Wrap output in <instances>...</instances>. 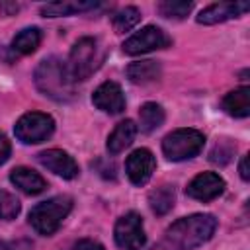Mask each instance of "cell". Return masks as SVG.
Masks as SVG:
<instances>
[{
	"label": "cell",
	"mask_w": 250,
	"mask_h": 250,
	"mask_svg": "<svg viewBox=\"0 0 250 250\" xmlns=\"http://www.w3.org/2000/svg\"><path fill=\"white\" fill-rule=\"evenodd\" d=\"M217 229V219L213 215H189L178 219L164 234V238L152 250H193L207 242Z\"/></svg>",
	"instance_id": "cell-1"
},
{
	"label": "cell",
	"mask_w": 250,
	"mask_h": 250,
	"mask_svg": "<svg viewBox=\"0 0 250 250\" xmlns=\"http://www.w3.org/2000/svg\"><path fill=\"white\" fill-rule=\"evenodd\" d=\"M33 78H35L37 90L55 102H68L74 98V86H72L68 68L57 57L43 59L37 64Z\"/></svg>",
	"instance_id": "cell-2"
},
{
	"label": "cell",
	"mask_w": 250,
	"mask_h": 250,
	"mask_svg": "<svg viewBox=\"0 0 250 250\" xmlns=\"http://www.w3.org/2000/svg\"><path fill=\"white\" fill-rule=\"evenodd\" d=\"M70 209H72V197H68V195H55V197H51L47 201L37 203L29 211V223H31V227L39 234L51 236L53 232H57L61 223L70 213Z\"/></svg>",
	"instance_id": "cell-3"
},
{
	"label": "cell",
	"mask_w": 250,
	"mask_h": 250,
	"mask_svg": "<svg viewBox=\"0 0 250 250\" xmlns=\"http://www.w3.org/2000/svg\"><path fill=\"white\" fill-rule=\"evenodd\" d=\"M100 62H102V53H100L98 39L82 37L74 43L66 68H68L72 82L74 80H86L94 74V70L100 66Z\"/></svg>",
	"instance_id": "cell-4"
},
{
	"label": "cell",
	"mask_w": 250,
	"mask_h": 250,
	"mask_svg": "<svg viewBox=\"0 0 250 250\" xmlns=\"http://www.w3.org/2000/svg\"><path fill=\"white\" fill-rule=\"evenodd\" d=\"M205 137L197 129H176L162 141V152L168 160L180 162L197 156L203 150Z\"/></svg>",
	"instance_id": "cell-5"
},
{
	"label": "cell",
	"mask_w": 250,
	"mask_h": 250,
	"mask_svg": "<svg viewBox=\"0 0 250 250\" xmlns=\"http://www.w3.org/2000/svg\"><path fill=\"white\" fill-rule=\"evenodd\" d=\"M55 131V121L51 115L41 111H29L23 113L14 127L16 137L25 145H35L47 141Z\"/></svg>",
	"instance_id": "cell-6"
},
{
	"label": "cell",
	"mask_w": 250,
	"mask_h": 250,
	"mask_svg": "<svg viewBox=\"0 0 250 250\" xmlns=\"http://www.w3.org/2000/svg\"><path fill=\"white\" fill-rule=\"evenodd\" d=\"M113 238L121 250H141L146 242L143 217L135 211H129L119 217L113 229Z\"/></svg>",
	"instance_id": "cell-7"
},
{
	"label": "cell",
	"mask_w": 250,
	"mask_h": 250,
	"mask_svg": "<svg viewBox=\"0 0 250 250\" xmlns=\"http://www.w3.org/2000/svg\"><path fill=\"white\" fill-rule=\"evenodd\" d=\"M170 43H172V39L166 35V31H162L156 25H146L123 43V51L127 55L135 57V55L156 51V49H166Z\"/></svg>",
	"instance_id": "cell-8"
},
{
	"label": "cell",
	"mask_w": 250,
	"mask_h": 250,
	"mask_svg": "<svg viewBox=\"0 0 250 250\" xmlns=\"http://www.w3.org/2000/svg\"><path fill=\"white\" fill-rule=\"evenodd\" d=\"M154 168H156V160H154V154L148 148H137L125 160L127 178L135 186H145L152 178Z\"/></svg>",
	"instance_id": "cell-9"
},
{
	"label": "cell",
	"mask_w": 250,
	"mask_h": 250,
	"mask_svg": "<svg viewBox=\"0 0 250 250\" xmlns=\"http://www.w3.org/2000/svg\"><path fill=\"white\" fill-rule=\"evenodd\" d=\"M37 162H39L41 166H45L47 170H51L53 174L64 178V180H72V178H76L78 172H80L76 160H74L68 152H64V150H61V148H47V150H41V152L37 154Z\"/></svg>",
	"instance_id": "cell-10"
},
{
	"label": "cell",
	"mask_w": 250,
	"mask_h": 250,
	"mask_svg": "<svg viewBox=\"0 0 250 250\" xmlns=\"http://www.w3.org/2000/svg\"><path fill=\"white\" fill-rule=\"evenodd\" d=\"M225 189V180L215 172H201L197 174L186 188V193L197 201H211L219 197Z\"/></svg>",
	"instance_id": "cell-11"
},
{
	"label": "cell",
	"mask_w": 250,
	"mask_h": 250,
	"mask_svg": "<svg viewBox=\"0 0 250 250\" xmlns=\"http://www.w3.org/2000/svg\"><path fill=\"white\" fill-rule=\"evenodd\" d=\"M92 104L105 113H111V115L121 113L125 109V96L121 86L113 80L100 84L92 94Z\"/></svg>",
	"instance_id": "cell-12"
},
{
	"label": "cell",
	"mask_w": 250,
	"mask_h": 250,
	"mask_svg": "<svg viewBox=\"0 0 250 250\" xmlns=\"http://www.w3.org/2000/svg\"><path fill=\"white\" fill-rule=\"evenodd\" d=\"M248 10H250L248 2H217V4H211L205 10H201L195 20H197V23L213 25V23H223L227 20L238 18Z\"/></svg>",
	"instance_id": "cell-13"
},
{
	"label": "cell",
	"mask_w": 250,
	"mask_h": 250,
	"mask_svg": "<svg viewBox=\"0 0 250 250\" xmlns=\"http://www.w3.org/2000/svg\"><path fill=\"white\" fill-rule=\"evenodd\" d=\"M10 182L18 189H21L23 193H27V195H37V193H41L47 188V182L37 172H33L31 168H25V166L14 168L10 172Z\"/></svg>",
	"instance_id": "cell-14"
},
{
	"label": "cell",
	"mask_w": 250,
	"mask_h": 250,
	"mask_svg": "<svg viewBox=\"0 0 250 250\" xmlns=\"http://www.w3.org/2000/svg\"><path fill=\"white\" fill-rule=\"evenodd\" d=\"M135 135H137V125L133 119H125V121H119L115 125V129L111 131V135L107 137V152L109 154H119L123 152L133 141H135Z\"/></svg>",
	"instance_id": "cell-15"
},
{
	"label": "cell",
	"mask_w": 250,
	"mask_h": 250,
	"mask_svg": "<svg viewBox=\"0 0 250 250\" xmlns=\"http://www.w3.org/2000/svg\"><path fill=\"white\" fill-rule=\"evenodd\" d=\"M221 105L230 117H248L250 115V88L240 86V88L229 92L223 98Z\"/></svg>",
	"instance_id": "cell-16"
},
{
	"label": "cell",
	"mask_w": 250,
	"mask_h": 250,
	"mask_svg": "<svg viewBox=\"0 0 250 250\" xmlns=\"http://www.w3.org/2000/svg\"><path fill=\"white\" fill-rule=\"evenodd\" d=\"M160 76V62L156 61H139L127 66V78L133 84H148Z\"/></svg>",
	"instance_id": "cell-17"
},
{
	"label": "cell",
	"mask_w": 250,
	"mask_h": 250,
	"mask_svg": "<svg viewBox=\"0 0 250 250\" xmlns=\"http://www.w3.org/2000/svg\"><path fill=\"white\" fill-rule=\"evenodd\" d=\"M98 2H53V4H45L41 8V14L45 18H59V16H72V14H80L86 10L96 8Z\"/></svg>",
	"instance_id": "cell-18"
},
{
	"label": "cell",
	"mask_w": 250,
	"mask_h": 250,
	"mask_svg": "<svg viewBox=\"0 0 250 250\" xmlns=\"http://www.w3.org/2000/svg\"><path fill=\"white\" fill-rule=\"evenodd\" d=\"M139 121H141V131L143 133H152L164 123V109L156 102H146L139 109Z\"/></svg>",
	"instance_id": "cell-19"
},
{
	"label": "cell",
	"mask_w": 250,
	"mask_h": 250,
	"mask_svg": "<svg viewBox=\"0 0 250 250\" xmlns=\"http://www.w3.org/2000/svg\"><path fill=\"white\" fill-rule=\"evenodd\" d=\"M41 43V31L37 27H25L12 39V51L18 55H31Z\"/></svg>",
	"instance_id": "cell-20"
},
{
	"label": "cell",
	"mask_w": 250,
	"mask_h": 250,
	"mask_svg": "<svg viewBox=\"0 0 250 250\" xmlns=\"http://www.w3.org/2000/svg\"><path fill=\"white\" fill-rule=\"evenodd\" d=\"M174 188L172 186H160L156 188L154 191L148 193V203H150V209L156 213V215H166L172 207H174Z\"/></svg>",
	"instance_id": "cell-21"
},
{
	"label": "cell",
	"mask_w": 250,
	"mask_h": 250,
	"mask_svg": "<svg viewBox=\"0 0 250 250\" xmlns=\"http://www.w3.org/2000/svg\"><path fill=\"white\" fill-rule=\"evenodd\" d=\"M141 21V10L135 6H125L113 16V29L115 33H125L133 29Z\"/></svg>",
	"instance_id": "cell-22"
},
{
	"label": "cell",
	"mask_w": 250,
	"mask_h": 250,
	"mask_svg": "<svg viewBox=\"0 0 250 250\" xmlns=\"http://www.w3.org/2000/svg\"><path fill=\"white\" fill-rule=\"evenodd\" d=\"M191 10H193V2H186V0H164L158 4V12L164 18H172V20H184Z\"/></svg>",
	"instance_id": "cell-23"
},
{
	"label": "cell",
	"mask_w": 250,
	"mask_h": 250,
	"mask_svg": "<svg viewBox=\"0 0 250 250\" xmlns=\"http://www.w3.org/2000/svg\"><path fill=\"white\" fill-rule=\"evenodd\" d=\"M20 199L16 195H12L10 191L6 189H0V219L4 221H12L20 215Z\"/></svg>",
	"instance_id": "cell-24"
},
{
	"label": "cell",
	"mask_w": 250,
	"mask_h": 250,
	"mask_svg": "<svg viewBox=\"0 0 250 250\" xmlns=\"http://www.w3.org/2000/svg\"><path fill=\"white\" fill-rule=\"evenodd\" d=\"M234 154V145L229 141V139H223L215 145V148L211 150L209 154V160L215 162V164H227Z\"/></svg>",
	"instance_id": "cell-25"
},
{
	"label": "cell",
	"mask_w": 250,
	"mask_h": 250,
	"mask_svg": "<svg viewBox=\"0 0 250 250\" xmlns=\"http://www.w3.org/2000/svg\"><path fill=\"white\" fill-rule=\"evenodd\" d=\"M29 240H0V250H31Z\"/></svg>",
	"instance_id": "cell-26"
},
{
	"label": "cell",
	"mask_w": 250,
	"mask_h": 250,
	"mask_svg": "<svg viewBox=\"0 0 250 250\" xmlns=\"http://www.w3.org/2000/svg\"><path fill=\"white\" fill-rule=\"evenodd\" d=\"M72 250H104V246H102L100 242H96V240L82 238V240H78V242L72 246Z\"/></svg>",
	"instance_id": "cell-27"
},
{
	"label": "cell",
	"mask_w": 250,
	"mask_h": 250,
	"mask_svg": "<svg viewBox=\"0 0 250 250\" xmlns=\"http://www.w3.org/2000/svg\"><path fill=\"white\" fill-rule=\"evenodd\" d=\"M10 152H12V146H10V141L6 139V135H4V133H0V164H4V162L8 160V156H10Z\"/></svg>",
	"instance_id": "cell-28"
},
{
	"label": "cell",
	"mask_w": 250,
	"mask_h": 250,
	"mask_svg": "<svg viewBox=\"0 0 250 250\" xmlns=\"http://www.w3.org/2000/svg\"><path fill=\"white\" fill-rule=\"evenodd\" d=\"M238 170H240V178H242L244 182H248V180H250V170H248V156H242V158H240V166H238Z\"/></svg>",
	"instance_id": "cell-29"
},
{
	"label": "cell",
	"mask_w": 250,
	"mask_h": 250,
	"mask_svg": "<svg viewBox=\"0 0 250 250\" xmlns=\"http://www.w3.org/2000/svg\"><path fill=\"white\" fill-rule=\"evenodd\" d=\"M18 10H20V6H18V4H6V2H2V4H0V14H2V16H10V14L18 12Z\"/></svg>",
	"instance_id": "cell-30"
}]
</instances>
